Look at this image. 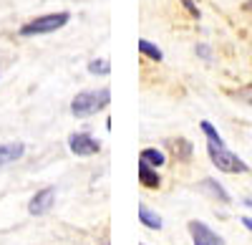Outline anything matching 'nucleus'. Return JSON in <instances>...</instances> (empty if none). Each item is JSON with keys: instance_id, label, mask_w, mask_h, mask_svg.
<instances>
[{"instance_id": "ddd939ff", "label": "nucleus", "mask_w": 252, "mask_h": 245, "mask_svg": "<svg viewBox=\"0 0 252 245\" xmlns=\"http://www.w3.org/2000/svg\"><path fill=\"white\" fill-rule=\"evenodd\" d=\"M202 187H204L209 195H212L215 200H220V202H229V195L222 190V185H217L215 179H209V177H207V179H202Z\"/></svg>"}, {"instance_id": "aec40b11", "label": "nucleus", "mask_w": 252, "mask_h": 245, "mask_svg": "<svg viewBox=\"0 0 252 245\" xmlns=\"http://www.w3.org/2000/svg\"><path fill=\"white\" fill-rule=\"evenodd\" d=\"M245 10H252V0H247V3H245Z\"/></svg>"}, {"instance_id": "f8f14e48", "label": "nucleus", "mask_w": 252, "mask_h": 245, "mask_svg": "<svg viewBox=\"0 0 252 245\" xmlns=\"http://www.w3.org/2000/svg\"><path fill=\"white\" fill-rule=\"evenodd\" d=\"M139 53H141V56H146V58H152V61H157V64L164 58L161 48H159V46H154L152 40H146V38H141V40H139Z\"/></svg>"}, {"instance_id": "0eeeda50", "label": "nucleus", "mask_w": 252, "mask_h": 245, "mask_svg": "<svg viewBox=\"0 0 252 245\" xmlns=\"http://www.w3.org/2000/svg\"><path fill=\"white\" fill-rule=\"evenodd\" d=\"M23 152H26L23 141H5V144H0V165H10V162L20 159Z\"/></svg>"}, {"instance_id": "6e6552de", "label": "nucleus", "mask_w": 252, "mask_h": 245, "mask_svg": "<svg viewBox=\"0 0 252 245\" xmlns=\"http://www.w3.org/2000/svg\"><path fill=\"white\" fill-rule=\"evenodd\" d=\"M139 182L144 187H149V190H154V187H159L161 185V177L157 175V170H152V165H146V162H141L139 159Z\"/></svg>"}, {"instance_id": "412c9836", "label": "nucleus", "mask_w": 252, "mask_h": 245, "mask_svg": "<svg viewBox=\"0 0 252 245\" xmlns=\"http://www.w3.org/2000/svg\"><path fill=\"white\" fill-rule=\"evenodd\" d=\"M103 245H109V243H103Z\"/></svg>"}, {"instance_id": "7ed1b4c3", "label": "nucleus", "mask_w": 252, "mask_h": 245, "mask_svg": "<svg viewBox=\"0 0 252 245\" xmlns=\"http://www.w3.org/2000/svg\"><path fill=\"white\" fill-rule=\"evenodd\" d=\"M207 152H209V159H212V165L227 175H237V172H247V165L237 157L232 154L227 147H224V141H207Z\"/></svg>"}, {"instance_id": "f257e3e1", "label": "nucleus", "mask_w": 252, "mask_h": 245, "mask_svg": "<svg viewBox=\"0 0 252 245\" xmlns=\"http://www.w3.org/2000/svg\"><path fill=\"white\" fill-rule=\"evenodd\" d=\"M109 101H111V91H109L106 86L81 91V94H76L73 101H71V114H73L76 119L94 116V114H98V111L106 109Z\"/></svg>"}, {"instance_id": "9b49d317", "label": "nucleus", "mask_w": 252, "mask_h": 245, "mask_svg": "<svg viewBox=\"0 0 252 245\" xmlns=\"http://www.w3.org/2000/svg\"><path fill=\"white\" fill-rule=\"evenodd\" d=\"M139 222H144L149 230H161V217L154 210H149L146 205H139Z\"/></svg>"}, {"instance_id": "6ab92c4d", "label": "nucleus", "mask_w": 252, "mask_h": 245, "mask_svg": "<svg viewBox=\"0 0 252 245\" xmlns=\"http://www.w3.org/2000/svg\"><path fill=\"white\" fill-rule=\"evenodd\" d=\"M242 225H245V228L252 233V217H242Z\"/></svg>"}, {"instance_id": "a211bd4d", "label": "nucleus", "mask_w": 252, "mask_h": 245, "mask_svg": "<svg viewBox=\"0 0 252 245\" xmlns=\"http://www.w3.org/2000/svg\"><path fill=\"white\" fill-rule=\"evenodd\" d=\"M197 56H202L204 61H212V51H209V46H204V43L197 46Z\"/></svg>"}, {"instance_id": "dca6fc26", "label": "nucleus", "mask_w": 252, "mask_h": 245, "mask_svg": "<svg viewBox=\"0 0 252 245\" xmlns=\"http://www.w3.org/2000/svg\"><path fill=\"white\" fill-rule=\"evenodd\" d=\"M199 129L207 134V139H209V141H222V137L217 134V129H215L212 124H209V121H202V124H199Z\"/></svg>"}, {"instance_id": "20e7f679", "label": "nucleus", "mask_w": 252, "mask_h": 245, "mask_svg": "<svg viewBox=\"0 0 252 245\" xmlns=\"http://www.w3.org/2000/svg\"><path fill=\"white\" fill-rule=\"evenodd\" d=\"M68 147L76 157H91V154H98L101 152V144H98V139H94L91 134L86 132H76L68 137Z\"/></svg>"}, {"instance_id": "9d476101", "label": "nucleus", "mask_w": 252, "mask_h": 245, "mask_svg": "<svg viewBox=\"0 0 252 245\" xmlns=\"http://www.w3.org/2000/svg\"><path fill=\"white\" fill-rule=\"evenodd\" d=\"M139 159H141V162H146V165H152L154 170H157V167H161V165H166L164 152H161V149H157V147H146V149H141Z\"/></svg>"}, {"instance_id": "39448f33", "label": "nucleus", "mask_w": 252, "mask_h": 245, "mask_svg": "<svg viewBox=\"0 0 252 245\" xmlns=\"http://www.w3.org/2000/svg\"><path fill=\"white\" fill-rule=\"evenodd\" d=\"M187 228H189V233H192V238H194V245H224L222 235H217L215 230H209L199 220H192Z\"/></svg>"}, {"instance_id": "f3484780", "label": "nucleus", "mask_w": 252, "mask_h": 245, "mask_svg": "<svg viewBox=\"0 0 252 245\" xmlns=\"http://www.w3.org/2000/svg\"><path fill=\"white\" fill-rule=\"evenodd\" d=\"M182 5L187 8V13L192 15V18H197V20H199V8L194 5V0H182Z\"/></svg>"}, {"instance_id": "2eb2a0df", "label": "nucleus", "mask_w": 252, "mask_h": 245, "mask_svg": "<svg viewBox=\"0 0 252 245\" xmlns=\"http://www.w3.org/2000/svg\"><path fill=\"white\" fill-rule=\"evenodd\" d=\"M232 99H237V101H242V104L252 106V84H247V86H242V89L232 91Z\"/></svg>"}, {"instance_id": "423d86ee", "label": "nucleus", "mask_w": 252, "mask_h": 245, "mask_svg": "<svg viewBox=\"0 0 252 245\" xmlns=\"http://www.w3.org/2000/svg\"><path fill=\"white\" fill-rule=\"evenodd\" d=\"M53 202H56V190L53 187H46V190H40V192L33 195L31 205H28V212L31 215H46L53 208Z\"/></svg>"}, {"instance_id": "f03ea898", "label": "nucleus", "mask_w": 252, "mask_h": 245, "mask_svg": "<svg viewBox=\"0 0 252 245\" xmlns=\"http://www.w3.org/2000/svg\"><path fill=\"white\" fill-rule=\"evenodd\" d=\"M71 20V13L61 10V13H48V15H38L33 20H28V23L20 26V35L23 38H33V35H46V33H56L61 31L63 26H66Z\"/></svg>"}, {"instance_id": "1a4fd4ad", "label": "nucleus", "mask_w": 252, "mask_h": 245, "mask_svg": "<svg viewBox=\"0 0 252 245\" xmlns=\"http://www.w3.org/2000/svg\"><path fill=\"white\" fill-rule=\"evenodd\" d=\"M166 147L172 149V154H174L179 162L192 159V152H194L192 141H187V139H169V141H166Z\"/></svg>"}, {"instance_id": "4468645a", "label": "nucleus", "mask_w": 252, "mask_h": 245, "mask_svg": "<svg viewBox=\"0 0 252 245\" xmlns=\"http://www.w3.org/2000/svg\"><path fill=\"white\" fill-rule=\"evenodd\" d=\"M89 73H94V76H109L111 73V64L106 58H96V61L89 64Z\"/></svg>"}]
</instances>
